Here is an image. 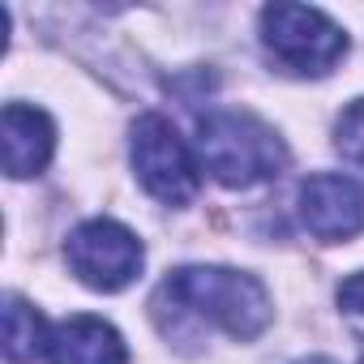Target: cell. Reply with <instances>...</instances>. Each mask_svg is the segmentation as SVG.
<instances>
[{"label": "cell", "mask_w": 364, "mask_h": 364, "mask_svg": "<svg viewBox=\"0 0 364 364\" xmlns=\"http://www.w3.org/2000/svg\"><path fill=\"white\" fill-rule=\"evenodd\" d=\"M338 309L347 317H364V270L338 283Z\"/></svg>", "instance_id": "obj_11"}, {"label": "cell", "mask_w": 364, "mask_h": 364, "mask_svg": "<svg viewBox=\"0 0 364 364\" xmlns=\"http://www.w3.org/2000/svg\"><path fill=\"white\" fill-rule=\"evenodd\" d=\"M296 364H334L330 355H309V360H296Z\"/></svg>", "instance_id": "obj_12"}, {"label": "cell", "mask_w": 364, "mask_h": 364, "mask_svg": "<svg viewBox=\"0 0 364 364\" xmlns=\"http://www.w3.org/2000/svg\"><path fill=\"white\" fill-rule=\"evenodd\" d=\"M334 146H338V154H343L347 163L364 167V99H355V103L338 116V124H334Z\"/></svg>", "instance_id": "obj_10"}, {"label": "cell", "mask_w": 364, "mask_h": 364, "mask_svg": "<svg viewBox=\"0 0 364 364\" xmlns=\"http://www.w3.org/2000/svg\"><path fill=\"white\" fill-rule=\"evenodd\" d=\"M48 343H52V330L43 326V317L22 296H9V309H5V351H9V360L31 364V360L48 355Z\"/></svg>", "instance_id": "obj_9"}, {"label": "cell", "mask_w": 364, "mask_h": 364, "mask_svg": "<svg viewBox=\"0 0 364 364\" xmlns=\"http://www.w3.org/2000/svg\"><path fill=\"white\" fill-rule=\"evenodd\" d=\"M141 240L116 219H90L69 232L65 262L95 291H120L141 274Z\"/></svg>", "instance_id": "obj_5"}, {"label": "cell", "mask_w": 364, "mask_h": 364, "mask_svg": "<svg viewBox=\"0 0 364 364\" xmlns=\"http://www.w3.org/2000/svg\"><path fill=\"white\" fill-rule=\"evenodd\" d=\"M0 146H5V171L14 180L39 176L56 150V124L39 107L9 103L5 116H0Z\"/></svg>", "instance_id": "obj_7"}, {"label": "cell", "mask_w": 364, "mask_h": 364, "mask_svg": "<svg viewBox=\"0 0 364 364\" xmlns=\"http://www.w3.org/2000/svg\"><path fill=\"white\" fill-rule=\"evenodd\" d=\"M129 154H133V171L141 180V189L150 198H159L163 206H189L202 189V167L189 154L185 137L171 129V120L146 112L133 120L129 133Z\"/></svg>", "instance_id": "obj_4"}, {"label": "cell", "mask_w": 364, "mask_h": 364, "mask_svg": "<svg viewBox=\"0 0 364 364\" xmlns=\"http://www.w3.org/2000/svg\"><path fill=\"white\" fill-rule=\"evenodd\" d=\"M48 360L52 364H129V347L112 321L77 313V317L52 326Z\"/></svg>", "instance_id": "obj_8"}, {"label": "cell", "mask_w": 364, "mask_h": 364, "mask_svg": "<svg viewBox=\"0 0 364 364\" xmlns=\"http://www.w3.org/2000/svg\"><path fill=\"white\" fill-rule=\"evenodd\" d=\"M198 159H202V171H210L219 185L253 189L283 176L287 146L266 120L249 112H210L198 124Z\"/></svg>", "instance_id": "obj_2"}, {"label": "cell", "mask_w": 364, "mask_h": 364, "mask_svg": "<svg viewBox=\"0 0 364 364\" xmlns=\"http://www.w3.org/2000/svg\"><path fill=\"white\" fill-rule=\"evenodd\" d=\"M154 304H171L176 313H193L202 321H215L219 330H228L232 338H257L274 309L266 287L245 274V270H228V266H180L163 279Z\"/></svg>", "instance_id": "obj_1"}, {"label": "cell", "mask_w": 364, "mask_h": 364, "mask_svg": "<svg viewBox=\"0 0 364 364\" xmlns=\"http://www.w3.org/2000/svg\"><path fill=\"white\" fill-rule=\"evenodd\" d=\"M360 364H364V355H360Z\"/></svg>", "instance_id": "obj_13"}, {"label": "cell", "mask_w": 364, "mask_h": 364, "mask_svg": "<svg viewBox=\"0 0 364 364\" xmlns=\"http://www.w3.org/2000/svg\"><path fill=\"white\" fill-rule=\"evenodd\" d=\"M300 223L313 240L338 245L360 236L364 228V189L351 176L338 171H317L300 185Z\"/></svg>", "instance_id": "obj_6"}, {"label": "cell", "mask_w": 364, "mask_h": 364, "mask_svg": "<svg viewBox=\"0 0 364 364\" xmlns=\"http://www.w3.org/2000/svg\"><path fill=\"white\" fill-rule=\"evenodd\" d=\"M262 43L270 52V60L296 77H326L347 52L343 26L309 5H266L262 9Z\"/></svg>", "instance_id": "obj_3"}]
</instances>
